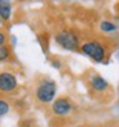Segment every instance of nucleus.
Returning a JSON list of instances; mask_svg holds the SVG:
<instances>
[{"label": "nucleus", "mask_w": 119, "mask_h": 127, "mask_svg": "<svg viewBox=\"0 0 119 127\" xmlns=\"http://www.w3.org/2000/svg\"><path fill=\"white\" fill-rule=\"evenodd\" d=\"M0 26H1V17H0Z\"/></svg>", "instance_id": "obj_12"}, {"label": "nucleus", "mask_w": 119, "mask_h": 127, "mask_svg": "<svg viewBox=\"0 0 119 127\" xmlns=\"http://www.w3.org/2000/svg\"><path fill=\"white\" fill-rule=\"evenodd\" d=\"M56 42L65 50H77L79 46L78 36L71 30H63L56 35Z\"/></svg>", "instance_id": "obj_3"}, {"label": "nucleus", "mask_w": 119, "mask_h": 127, "mask_svg": "<svg viewBox=\"0 0 119 127\" xmlns=\"http://www.w3.org/2000/svg\"><path fill=\"white\" fill-rule=\"evenodd\" d=\"M16 87H17V78L14 74H12L9 72L0 73V91L10 93Z\"/></svg>", "instance_id": "obj_4"}, {"label": "nucleus", "mask_w": 119, "mask_h": 127, "mask_svg": "<svg viewBox=\"0 0 119 127\" xmlns=\"http://www.w3.org/2000/svg\"><path fill=\"white\" fill-rule=\"evenodd\" d=\"M9 55H10L9 48H6V46H1V48H0V62L6 61V59L9 58Z\"/></svg>", "instance_id": "obj_9"}, {"label": "nucleus", "mask_w": 119, "mask_h": 127, "mask_svg": "<svg viewBox=\"0 0 119 127\" xmlns=\"http://www.w3.org/2000/svg\"><path fill=\"white\" fill-rule=\"evenodd\" d=\"M9 112V104L6 103L5 100L0 99V117L1 116H5L6 113Z\"/></svg>", "instance_id": "obj_10"}, {"label": "nucleus", "mask_w": 119, "mask_h": 127, "mask_svg": "<svg viewBox=\"0 0 119 127\" xmlns=\"http://www.w3.org/2000/svg\"><path fill=\"white\" fill-rule=\"evenodd\" d=\"M90 85H91V87L94 89V90L97 91V93L105 91L106 89L109 87L108 81L105 78H102L101 76H99V74H95V76H92L90 78Z\"/></svg>", "instance_id": "obj_6"}, {"label": "nucleus", "mask_w": 119, "mask_h": 127, "mask_svg": "<svg viewBox=\"0 0 119 127\" xmlns=\"http://www.w3.org/2000/svg\"><path fill=\"white\" fill-rule=\"evenodd\" d=\"M100 30L105 33H111V32L117 31V26L110 21H102L100 23Z\"/></svg>", "instance_id": "obj_8"}, {"label": "nucleus", "mask_w": 119, "mask_h": 127, "mask_svg": "<svg viewBox=\"0 0 119 127\" xmlns=\"http://www.w3.org/2000/svg\"><path fill=\"white\" fill-rule=\"evenodd\" d=\"M5 42H6V36H5V33L0 32V48L4 46V45H5Z\"/></svg>", "instance_id": "obj_11"}, {"label": "nucleus", "mask_w": 119, "mask_h": 127, "mask_svg": "<svg viewBox=\"0 0 119 127\" xmlns=\"http://www.w3.org/2000/svg\"><path fill=\"white\" fill-rule=\"evenodd\" d=\"M12 14V6L9 1H5V0H1L0 1V17L4 21H8L10 18Z\"/></svg>", "instance_id": "obj_7"}, {"label": "nucleus", "mask_w": 119, "mask_h": 127, "mask_svg": "<svg viewBox=\"0 0 119 127\" xmlns=\"http://www.w3.org/2000/svg\"><path fill=\"white\" fill-rule=\"evenodd\" d=\"M53 112L56 116H67L72 110V104L67 98H58L53 101Z\"/></svg>", "instance_id": "obj_5"}, {"label": "nucleus", "mask_w": 119, "mask_h": 127, "mask_svg": "<svg viewBox=\"0 0 119 127\" xmlns=\"http://www.w3.org/2000/svg\"><path fill=\"white\" fill-rule=\"evenodd\" d=\"M81 51L97 63H101L106 57V49L99 41H86L81 46Z\"/></svg>", "instance_id": "obj_2"}, {"label": "nucleus", "mask_w": 119, "mask_h": 127, "mask_svg": "<svg viewBox=\"0 0 119 127\" xmlns=\"http://www.w3.org/2000/svg\"><path fill=\"white\" fill-rule=\"evenodd\" d=\"M55 94H56V85L51 80L41 81L36 89V98L40 103H44V104L53 101L55 98Z\"/></svg>", "instance_id": "obj_1"}]
</instances>
